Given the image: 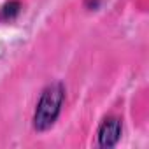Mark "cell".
Returning a JSON list of instances; mask_svg holds the SVG:
<instances>
[{
	"instance_id": "1",
	"label": "cell",
	"mask_w": 149,
	"mask_h": 149,
	"mask_svg": "<svg viewBox=\"0 0 149 149\" xmlns=\"http://www.w3.org/2000/svg\"><path fill=\"white\" fill-rule=\"evenodd\" d=\"M63 100H65V88L61 83H53L42 91L33 114V126L37 132H46L56 123Z\"/></svg>"
},
{
	"instance_id": "2",
	"label": "cell",
	"mask_w": 149,
	"mask_h": 149,
	"mask_svg": "<svg viewBox=\"0 0 149 149\" xmlns=\"http://www.w3.org/2000/svg\"><path fill=\"white\" fill-rule=\"evenodd\" d=\"M121 139V119L109 116L102 121L98 128V144L102 147H114Z\"/></svg>"
},
{
	"instance_id": "3",
	"label": "cell",
	"mask_w": 149,
	"mask_h": 149,
	"mask_svg": "<svg viewBox=\"0 0 149 149\" xmlns=\"http://www.w3.org/2000/svg\"><path fill=\"white\" fill-rule=\"evenodd\" d=\"M18 13H19V4L14 0V2H9V4H6L2 7V11H0V18H2V19H13Z\"/></svg>"
}]
</instances>
